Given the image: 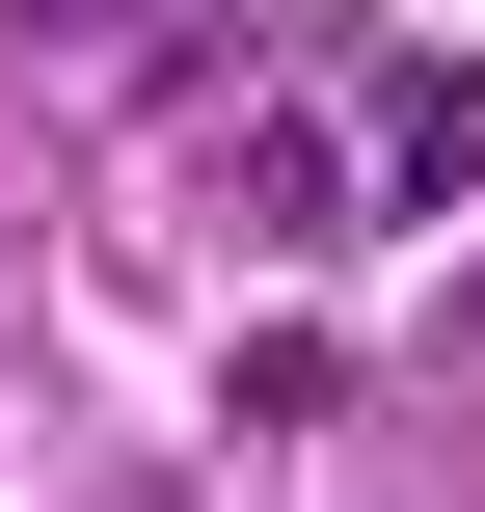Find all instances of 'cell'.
Returning a JSON list of instances; mask_svg holds the SVG:
<instances>
[{
    "mask_svg": "<svg viewBox=\"0 0 485 512\" xmlns=\"http://www.w3.org/2000/svg\"><path fill=\"white\" fill-rule=\"evenodd\" d=\"M378 81V189H485V81L459 54H351Z\"/></svg>",
    "mask_w": 485,
    "mask_h": 512,
    "instance_id": "1",
    "label": "cell"
},
{
    "mask_svg": "<svg viewBox=\"0 0 485 512\" xmlns=\"http://www.w3.org/2000/svg\"><path fill=\"white\" fill-rule=\"evenodd\" d=\"M243 27H270V54H324V81H351V54H378V27H351V0H243Z\"/></svg>",
    "mask_w": 485,
    "mask_h": 512,
    "instance_id": "2",
    "label": "cell"
}]
</instances>
